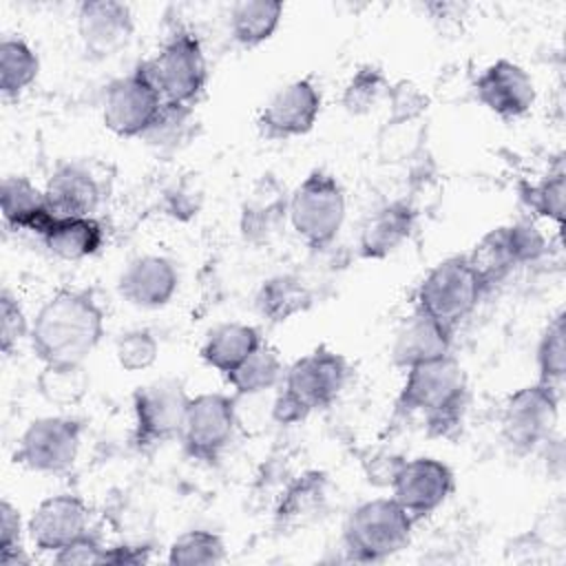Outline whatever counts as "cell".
Masks as SVG:
<instances>
[{
  "mask_svg": "<svg viewBox=\"0 0 566 566\" xmlns=\"http://www.w3.org/2000/svg\"><path fill=\"white\" fill-rule=\"evenodd\" d=\"M31 323L11 290L0 292V349L4 356H11L18 349L22 338H29Z\"/></svg>",
  "mask_w": 566,
  "mask_h": 566,
  "instance_id": "ab89813d",
  "label": "cell"
},
{
  "mask_svg": "<svg viewBox=\"0 0 566 566\" xmlns=\"http://www.w3.org/2000/svg\"><path fill=\"white\" fill-rule=\"evenodd\" d=\"M453 334L455 329L442 325L420 310H413V314L405 318L396 332L391 360L396 367L409 369L413 365L449 356L453 347Z\"/></svg>",
  "mask_w": 566,
  "mask_h": 566,
  "instance_id": "7402d4cb",
  "label": "cell"
},
{
  "mask_svg": "<svg viewBox=\"0 0 566 566\" xmlns=\"http://www.w3.org/2000/svg\"><path fill=\"white\" fill-rule=\"evenodd\" d=\"M195 108L188 104L164 102L157 119L144 133V142L161 153H172L186 146L195 133Z\"/></svg>",
  "mask_w": 566,
  "mask_h": 566,
  "instance_id": "d6a6232c",
  "label": "cell"
},
{
  "mask_svg": "<svg viewBox=\"0 0 566 566\" xmlns=\"http://www.w3.org/2000/svg\"><path fill=\"white\" fill-rule=\"evenodd\" d=\"M387 102H389V115L382 130H394V128L413 124L429 108V97L409 80L394 82L389 86Z\"/></svg>",
  "mask_w": 566,
  "mask_h": 566,
  "instance_id": "74e56055",
  "label": "cell"
},
{
  "mask_svg": "<svg viewBox=\"0 0 566 566\" xmlns=\"http://www.w3.org/2000/svg\"><path fill=\"white\" fill-rule=\"evenodd\" d=\"M312 303L314 294L307 283L290 272L265 279L254 294V307L259 316L272 325H281L298 314H305Z\"/></svg>",
  "mask_w": 566,
  "mask_h": 566,
  "instance_id": "d4e9b609",
  "label": "cell"
},
{
  "mask_svg": "<svg viewBox=\"0 0 566 566\" xmlns=\"http://www.w3.org/2000/svg\"><path fill=\"white\" fill-rule=\"evenodd\" d=\"M190 396L172 378L155 380L133 391V442L137 449H155L179 440Z\"/></svg>",
  "mask_w": 566,
  "mask_h": 566,
  "instance_id": "30bf717a",
  "label": "cell"
},
{
  "mask_svg": "<svg viewBox=\"0 0 566 566\" xmlns=\"http://www.w3.org/2000/svg\"><path fill=\"white\" fill-rule=\"evenodd\" d=\"M164 95L153 77L148 60L139 62L130 73L113 80L102 99V122L117 137H144L157 119Z\"/></svg>",
  "mask_w": 566,
  "mask_h": 566,
  "instance_id": "52a82bcc",
  "label": "cell"
},
{
  "mask_svg": "<svg viewBox=\"0 0 566 566\" xmlns=\"http://www.w3.org/2000/svg\"><path fill=\"white\" fill-rule=\"evenodd\" d=\"M290 190L272 175H261L239 206V232L250 245L270 243L287 221Z\"/></svg>",
  "mask_w": 566,
  "mask_h": 566,
  "instance_id": "e0dca14e",
  "label": "cell"
},
{
  "mask_svg": "<svg viewBox=\"0 0 566 566\" xmlns=\"http://www.w3.org/2000/svg\"><path fill=\"white\" fill-rule=\"evenodd\" d=\"M153 559V546L150 544H115L104 548L102 564H113V566H142Z\"/></svg>",
  "mask_w": 566,
  "mask_h": 566,
  "instance_id": "7bdbcfd3",
  "label": "cell"
},
{
  "mask_svg": "<svg viewBox=\"0 0 566 566\" xmlns=\"http://www.w3.org/2000/svg\"><path fill=\"white\" fill-rule=\"evenodd\" d=\"M349 380V363L343 354L318 345L285 367L281 387L296 396L310 411L327 409Z\"/></svg>",
  "mask_w": 566,
  "mask_h": 566,
  "instance_id": "4fadbf2b",
  "label": "cell"
},
{
  "mask_svg": "<svg viewBox=\"0 0 566 566\" xmlns=\"http://www.w3.org/2000/svg\"><path fill=\"white\" fill-rule=\"evenodd\" d=\"M44 195L57 217H93L104 199V186L86 164L62 161L51 172Z\"/></svg>",
  "mask_w": 566,
  "mask_h": 566,
  "instance_id": "44dd1931",
  "label": "cell"
},
{
  "mask_svg": "<svg viewBox=\"0 0 566 566\" xmlns=\"http://www.w3.org/2000/svg\"><path fill=\"white\" fill-rule=\"evenodd\" d=\"M104 338V310L91 290L60 287L35 312L29 343L44 365H84Z\"/></svg>",
  "mask_w": 566,
  "mask_h": 566,
  "instance_id": "6da1fadb",
  "label": "cell"
},
{
  "mask_svg": "<svg viewBox=\"0 0 566 566\" xmlns=\"http://www.w3.org/2000/svg\"><path fill=\"white\" fill-rule=\"evenodd\" d=\"M148 64L166 102L195 106L208 82V62L197 33L175 29Z\"/></svg>",
  "mask_w": 566,
  "mask_h": 566,
  "instance_id": "ba28073f",
  "label": "cell"
},
{
  "mask_svg": "<svg viewBox=\"0 0 566 566\" xmlns=\"http://www.w3.org/2000/svg\"><path fill=\"white\" fill-rule=\"evenodd\" d=\"M40 241L53 256L80 261L99 252L104 228L95 217H57Z\"/></svg>",
  "mask_w": 566,
  "mask_h": 566,
  "instance_id": "484cf974",
  "label": "cell"
},
{
  "mask_svg": "<svg viewBox=\"0 0 566 566\" xmlns=\"http://www.w3.org/2000/svg\"><path fill=\"white\" fill-rule=\"evenodd\" d=\"M283 2L279 0H239L230 9V33L232 40L245 49H254L268 42L281 20H283Z\"/></svg>",
  "mask_w": 566,
  "mask_h": 566,
  "instance_id": "83f0119b",
  "label": "cell"
},
{
  "mask_svg": "<svg viewBox=\"0 0 566 566\" xmlns=\"http://www.w3.org/2000/svg\"><path fill=\"white\" fill-rule=\"evenodd\" d=\"M312 411L287 389H279L272 402V420L276 424H298L303 422Z\"/></svg>",
  "mask_w": 566,
  "mask_h": 566,
  "instance_id": "ee69618b",
  "label": "cell"
},
{
  "mask_svg": "<svg viewBox=\"0 0 566 566\" xmlns=\"http://www.w3.org/2000/svg\"><path fill=\"white\" fill-rule=\"evenodd\" d=\"M413 517L394 497L360 502L343 524V551L349 562L376 564L409 546Z\"/></svg>",
  "mask_w": 566,
  "mask_h": 566,
  "instance_id": "3957f363",
  "label": "cell"
},
{
  "mask_svg": "<svg viewBox=\"0 0 566 566\" xmlns=\"http://www.w3.org/2000/svg\"><path fill=\"white\" fill-rule=\"evenodd\" d=\"M347 214V197L340 181L323 168H314L290 192L287 223L312 250L329 248Z\"/></svg>",
  "mask_w": 566,
  "mask_h": 566,
  "instance_id": "277c9868",
  "label": "cell"
},
{
  "mask_svg": "<svg viewBox=\"0 0 566 566\" xmlns=\"http://www.w3.org/2000/svg\"><path fill=\"white\" fill-rule=\"evenodd\" d=\"M285 367L281 356L268 343H261L239 367L226 374V382L234 389V398L239 396H259L283 382Z\"/></svg>",
  "mask_w": 566,
  "mask_h": 566,
  "instance_id": "f1b7e54d",
  "label": "cell"
},
{
  "mask_svg": "<svg viewBox=\"0 0 566 566\" xmlns=\"http://www.w3.org/2000/svg\"><path fill=\"white\" fill-rule=\"evenodd\" d=\"M35 387L46 402L73 407L88 391V374L84 365H44L35 378Z\"/></svg>",
  "mask_w": 566,
  "mask_h": 566,
  "instance_id": "836d02e7",
  "label": "cell"
},
{
  "mask_svg": "<svg viewBox=\"0 0 566 566\" xmlns=\"http://www.w3.org/2000/svg\"><path fill=\"white\" fill-rule=\"evenodd\" d=\"M237 422V398L219 391L190 396L184 429L179 436L184 451L192 460L214 464L230 447Z\"/></svg>",
  "mask_w": 566,
  "mask_h": 566,
  "instance_id": "8fae6325",
  "label": "cell"
},
{
  "mask_svg": "<svg viewBox=\"0 0 566 566\" xmlns=\"http://www.w3.org/2000/svg\"><path fill=\"white\" fill-rule=\"evenodd\" d=\"M0 564L22 566L29 564V555L22 548V517L20 511L9 502H0Z\"/></svg>",
  "mask_w": 566,
  "mask_h": 566,
  "instance_id": "60d3db41",
  "label": "cell"
},
{
  "mask_svg": "<svg viewBox=\"0 0 566 566\" xmlns=\"http://www.w3.org/2000/svg\"><path fill=\"white\" fill-rule=\"evenodd\" d=\"M486 287L471 268L467 254H453L436 263L416 287V310L455 329L482 301Z\"/></svg>",
  "mask_w": 566,
  "mask_h": 566,
  "instance_id": "5b68a950",
  "label": "cell"
},
{
  "mask_svg": "<svg viewBox=\"0 0 566 566\" xmlns=\"http://www.w3.org/2000/svg\"><path fill=\"white\" fill-rule=\"evenodd\" d=\"M391 497L420 522L438 511L455 489L451 467L431 455L400 460L389 480Z\"/></svg>",
  "mask_w": 566,
  "mask_h": 566,
  "instance_id": "7c38bea8",
  "label": "cell"
},
{
  "mask_svg": "<svg viewBox=\"0 0 566 566\" xmlns=\"http://www.w3.org/2000/svg\"><path fill=\"white\" fill-rule=\"evenodd\" d=\"M261 343L263 338L256 327L248 323H223L206 336L199 354L206 365L226 376L239 367Z\"/></svg>",
  "mask_w": 566,
  "mask_h": 566,
  "instance_id": "4316f807",
  "label": "cell"
},
{
  "mask_svg": "<svg viewBox=\"0 0 566 566\" xmlns=\"http://www.w3.org/2000/svg\"><path fill=\"white\" fill-rule=\"evenodd\" d=\"M104 544L93 531H86L57 553H53V562L62 566H88V564H102Z\"/></svg>",
  "mask_w": 566,
  "mask_h": 566,
  "instance_id": "b9f144b4",
  "label": "cell"
},
{
  "mask_svg": "<svg viewBox=\"0 0 566 566\" xmlns=\"http://www.w3.org/2000/svg\"><path fill=\"white\" fill-rule=\"evenodd\" d=\"M329 475L318 469H307L296 475L281 493L274 509L279 528H303L316 522L329 506Z\"/></svg>",
  "mask_w": 566,
  "mask_h": 566,
  "instance_id": "cb8c5ba5",
  "label": "cell"
},
{
  "mask_svg": "<svg viewBox=\"0 0 566 566\" xmlns=\"http://www.w3.org/2000/svg\"><path fill=\"white\" fill-rule=\"evenodd\" d=\"M179 290L177 265L168 256L142 254L128 261L117 279L119 296L142 310H157L172 301Z\"/></svg>",
  "mask_w": 566,
  "mask_h": 566,
  "instance_id": "d6986e66",
  "label": "cell"
},
{
  "mask_svg": "<svg viewBox=\"0 0 566 566\" xmlns=\"http://www.w3.org/2000/svg\"><path fill=\"white\" fill-rule=\"evenodd\" d=\"M467 259L475 270L478 279L482 281V285L486 287V292L493 290L497 283H502L515 268H520L511 248L506 226H497L489 230L473 245V250L467 252Z\"/></svg>",
  "mask_w": 566,
  "mask_h": 566,
  "instance_id": "f546056e",
  "label": "cell"
},
{
  "mask_svg": "<svg viewBox=\"0 0 566 566\" xmlns=\"http://www.w3.org/2000/svg\"><path fill=\"white\" fill-rule=\"evenodd\" d=\"M135 18L126 2L86 0L77 9V35L88 57L106 60L128 46Z\"/></svg>",
  "mask_w": 566,
  "mask_h": 566,
  "instance_id": "9a60e30c",
  "label": "cell"
},
{
  "mask_svg": "<svg viewBox=\"0 0 566 566\" xmlns=\"http://www.w3.org/2000/svg\"><path fill=\"white\" fill-rule=\"evenodd\" d=\"M226 559V542L219 533L192 528L172 539L166 562L172 566H206Z\"/></svg>",
  "mask_w": 566,
  "mask_h": 566,
  "instance_id": "e575fe53",
  "label": "cell"
},
{
  "mask_svg": "<svg viewBox=\"0 0 566 566\" xmlns=\"http://www.w3.org/2000/svg\"><path fill=\"white\" fill-rule=\"evenodd\" d=\"M391 82L387 80L385 71L376 64L358 66L340 93V106L345 113L360 117L371 113L382 99H387Z\"/></svg>",
  "mask_w": 566,
  "mask_h": 566,
  "instance_id": "1f68e13d",
  "label": "cell"
},
{
  "mask_svg": "<svg viewBox=\"0 0 566 566\" xmlns=\"http://www.w3.org/2000/svg\"><path fill=\"white\" fill-rule=\"evenodd\" d=\"M40 73L38 53L22 38H2L0 42V93L7 102L18 99Z\"/></svg>",
  "mask_w": 566,
  "mask_h": 566,
  "instance_id": "4dcf8cb0",
  "label": "cell"
},
{
  "mask_svg": "<svg viewBox=\"0 0 566 566\" xmlns=\"http://www.w3.org/2000/svg\"><path fill=\"white\" fill-rule=\"evenodd\" d=\"M323 97L310 77L294 80L279 88L259 113V130L268 139H290L307 135L318 115Z\"/></svg>",
  "mask_w": 566,
  "mask_h": 566,
  "instance_id": "5bb4252c",
  "label": "cell"
},
{
  "mask_svg": "<svg viewBox=\"0 0 566 566\" xmlns=\"http://www.w3.org/2000/svg\"><path fill=\"white\" fill-rule=\"evenodd\" d=\"M566 318L559 310L544 327L537 349H535V365H537V380L544 385H553L559 389L566 376Z\"/></svg>",
  "mask_w": 566,
  "mask_h": 566,
  "instance_id": "d590c367",
  "label": "cell"
},
{
  "mask_svg": "<svg viewBox=\"0 0 566 566\" xmlns=\"http://www.w3.org/2000/svg\"><path fill=\"white\" fill-rule=\"evenodd\" d=\"M418 212L407 199L385 201L374 208L358 232V252L363 259L380 261L407 243L416 230Z\"/></svg>",
  "mask_w": 566,
  "mask_h": 566,
  "instance_id": "ffe728a7",
  "label": "cell"
},
{
  "mask_svg": "<svg viewBox=\"0 0 566 566\" xmlns=\"http://www.w3.org/2000/svg\"><path fill=\"white\" fill-rule=\"evenodd\" d=\"M535 84L526 69L511 60H495L475 80L478 102L502 119H517L535 104Z\"/></svg>",
  "mask_w": 566,
  "mask_h": 566,
  "instance_id": "ac0fdd59",
  "label": "cell"
},
{
  "mask_svg": "<svg viewBox=\"0 0 566 566\" xmlns=\"http://www.w3.org/2000/svg\"><path fill=\"white\" fill-rule=\"evenodd\" d=\"M564 168L551 170L542 181L522 186V201L528 210H533L539 217H546L555 223L564 221V197H566V181H564Z\"/></svg>",
  "mask_w": 566,
  "mask_h": 566,
  "instance_id": "8d00e7d4",
  "label": "cell"
},
{
  "mask_svg": "<svg viewBox=\"0 0 566 566\" xmlns=\"http://www.w3.org/2000/svg\"><path fill=\"white\" fill-rule=\"evenodd\" d=\"M559 418V389L533 382L506 396L500 416V431L506 447L517 453H533L551 442Z\"/></svg>",
  "mask_w": 566,
  "mask_h": 566,
  "instance_id": "8992f818",
  "label": "cell"
},
{
  "mask_svg": "<svg viewBox=\"0 0 566 566\" xmlns=\"http://www.w3.org/2000/svg\"><path fill=\"white\" fill-rule=\"evenodd\" d=\"M115 358L126 371H144L157 363L159 343L150 329H128L115 340Z\"/></svg>",
  "mask_w": 566,
  "mask_h": 566,
  "instance_id": "f35d334b",
  "label": "cell"
},
{
  "mask_svg": "<svg viewBox=\"0 0 566 566\" xmlns=\"http://www.w3.org/2000/svg\"><path fill=\"white\" fill-rule=\"evenodd\" d=\"M84 424L71 416H42L22 431L13 460L29 471L62 475L73 469Z\"/></svg>",
  "mask_w": 566,
  "mask_h": 566,
  "instance_id": "9c48e42d",
  "label": "cell"
},
{
  "mask_svg": "<svg viewBox=\"0 0 566 566\" xmlns=\"http://www.w3.org/2000/svg\"><path fill=\"white\" fill-rule=\"evenodd\" d=\"M2 221L13 232H31L44 237L57 214L51 210L44 190L24 175H7L0 186Z\"/></svg>",
  "mask_w": 566,
  "mask_h": 566,
  "instance_id": "603a6c76",
  "label": "cell"
},
{
  "mask_svg": "<svg viewBox=\"0 0 566 566\" xmlns=\"http://www.w3.org/2000/svg\"><path fill=\"white\" fill-rule=\"evenodd\" d=\"M88 506L80 495L60 493L44 497L27 520V535L42 553H57L88 531Z\"/></svg>",
  "mask_w": 566,
  "mask_h": 566,
  "instance_id": "2e32d148",
  "label": "cell"
},
{
  "mask_svg": "<svg viewBox=\"0 0 566 566\" xmlns=\"http://www.w3.org/2000/svg\"><path fill=\"white\" fill-rule=\"evenodd\" d=\"M469 407L467 374L453 354L405 369L402 387L394 402V413L402 418L420 416L433 438H453Z\"/></svg>",
  "mask_w": 566,
  "mask_h": 566,
  "instance_id": "7a4b0ae2",
  "label": "cell"
}]
</instances>
